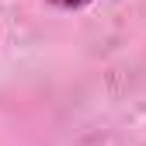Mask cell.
<instances>
[{"mask_svg":"<svg viewBox=\"0 0 146 146\" xmlns=\"http://www.w3.org/2000/svg\"><path fill=\"white\" fill-rule=\"evenodd\" d=\"M56 7H63V11H80V7H87L90 0H52Z\"/></svg>","mask_w":146,"mask_h":146,"instance_id":"cell-1","label":"cell"}]
</instances>
